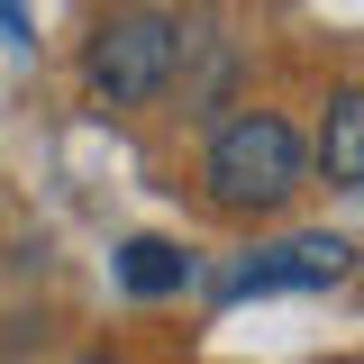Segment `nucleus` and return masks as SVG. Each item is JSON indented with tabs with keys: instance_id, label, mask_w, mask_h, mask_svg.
I'll return each mask as SVG.
<instances>
[{
	"instance_id": "obj_1",
	"label": "nucleus",
	"mask_w": 364,
	"mask_h": 364,
	"mask_svg": "<svg viewBox=\"0 0 364 364\" xmlns=\"http://www.w3.org/2000/svg\"><path fill=\"white\" fill-rule=\"evenodd\" d=\"M301 173H310V146H301V128H291L282 109H237V119H219L210 155H200L210 200H219V210H237V219L282 210V200L301 191Z\"/></svg>"
},
{
	"instance_id": "obj_2",
	"label": "nucleus",
	"mask_w": 364,
	"mask_h": 364,
	"mask_svg": "<svg viewBox=\"0 0 364 364\" xmlns=\"http://www.w3.org/2000/svg\"><path fill=\"white\" fill-rule=\"evenodd\" d=\"M182 73V18L173 9H155V0H128V9H109L82 46V82L91 100H109V109H146L155 91H173Z\"/></svg>"
},
{
	"instance_id": "obj_3",
	"label": "nucleus",
	"mask_w": 364,
	"mask_h": 364,
	"mask_svg": "<svg viewBox=\"0 0 364 364\" xmlns=\"http://www.w3.org/2000/svg\"><path fill=\"white\" fill-rule=\"evenodd\" d=\"M346 264H355L346 237H291V246H264L228 291H301V282H337Z\"/></svg>"
},
{
	"instance_id": "obj_4",
	"label": "nucleus",
	"mask_w": 364,
	"mask_h": 364,
	"mask_svg": "<svg viewBox=\"0 0 364 364\" xmlns=\"http://www.w3.org/2000/svg\"><path fill=\"white\" fill-rule=\"evenodd\" d=\"M318 173L337 191H364V82L328 100V119H318Z\"/></svg>"
},
{
	"instance_id": "obj_5",
	"label": "nucleus",
	"mask_w": 364,
	"mask_h": 364,
	"mask_svg": "<svg viewBox=\"0 0 364 364\" xmlns=\"http://www.w3.org/2000/svg\"><path fill=\"white\" fill-rule=\"evenodd\" d=\"M119 273H128V291H182L191 282V255H182L173 237H128Z\"/></svg>"
},
{
	"instance_id": "obj_6",
	"label": "nucleus",
	"mask_w": 364,
	"mask_h": 364,
	"mask_svg": "<svg viewBox=\"0 0 364 364\" xmlns=\"http://www.w3.org/2000/svg\"><path fill=\"white\" fill-rule=\"evenodd\" d=\"M82 364H109V355H82Z\"/></svg>"
}]
</instances>
